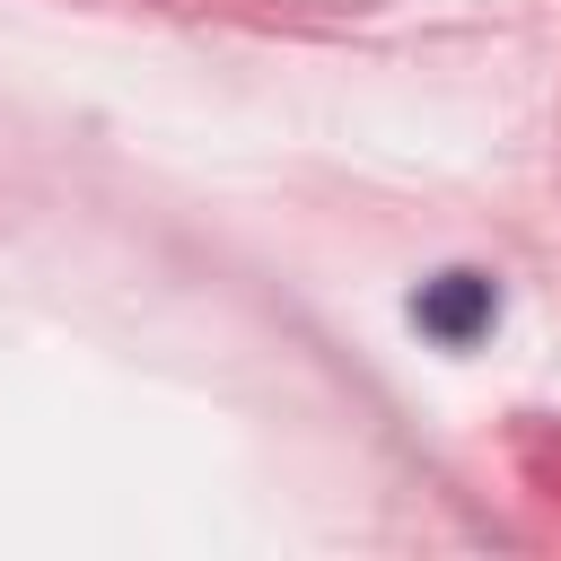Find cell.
Segmentation results:
<instances>
[{"label": "cell", "mask_w": 561, "mask_h": 561, "mask_svg": "<svg viewBox=\"0 0 561 561\" xmlns=\"http://www.w3.org/2000/svg\"><path fill=\"white\" fill-rule=\"evenodd\" d=\"M491 316H500V289H491L482 272H438V280H421V289H412V324H421L430 342H447V351L482 342V333H491Z\"/></svg>", "instance_id": "1"}]
</instances>
